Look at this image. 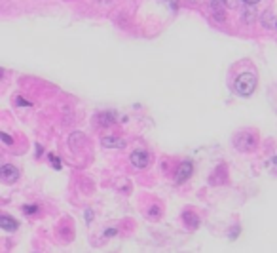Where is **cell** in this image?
<instances>
[{"label":"cell","mask_w":277,"mask_h":253,"mask_svg":"<svg viewBox=\"0 0 277 253\" xmlns=\"http://www.w3.org/2000/svg\"><path fill=\"white\" fill-rule=\"evenodd\" d=\"M236 91L243 95V97H249L253 91L257 90V76L253 72H243L236 78V84H234Z\"/></svg>","instance_id":"cell-1"},{"label":"cell","mask_w":277,"mask_h":253,"mask_svg":"<svg viewBox=\"0 0 277 253\" xmlns=\"http://www.w3.org/2000/svg\"><path fill=\"white\" fill-rule=\"evenodd\" d=\"M234 145H236L239 150H247V152H251V150H255V148H257V145H258V137H257V133H255V131H239V133L234 137Z\"/></svg>","instance_id":"cell-2"},{"label":"cell","mask_w":277,"mask_h":253,"mask_svg":"<svg viewBox=\"0 0 277 253\" xmlns=\"http://www.w3.org/2000/svg\"><path fill=\"white\" fill-rule=\"evenodd\" d=\"M209 6H211L213 18L217 19V21H220V23H224L226 21V2L224 0H211Z\"/></svg>","instance_id":"cell-3"},{"label":"cell","mask_w":277,"mask_h":253,"mask_svg":"<svg viewBox=\"0 0 277 253\" xmlns=\"http://www.w3.org/2000/svg\"><path fill=\"white\" fill-rule=\"evenodd\" d=\"M129 160H131V164H133L135 168H138V169L146 168L148 162H150V158H148V154H146L144 150H133L131 156H129Z\"/></svg>","instance_id":"cell-4"},{"label":"cell","mask_w":277,"mask_h":253,"mask_svg":"<svg viewBox=\"0 0 277 253\" xmlns=\"http://www.w3.org/2000/svg\"><path fill=\"white\" fill-rule=\"evenodd\" d=\"M192 171H194V166L192 162H182L178 166V169H177V183H182V181H186L188 177L192 175Z\"/></svg>","instance_id":"cell-5"},{"label":"cell","mask_w":277,"mask_h":253,"mask_svg":"<svg viewBox=\"0 0 277 253\" xmlns=\"http://www.w3.org/2000/svg\"><path fill=\"white\" fill-rule=\"evenodd\" d=\"M0 175H2V181H4V183H14V181L18 179V169H16L14 166L6 164V166H2Z\"/></svg>","instance_id":"cell-6"},{"label":"cell","mask_w":277,"mask_h":253,"mask_svg":"<svg viewBox=\"0 0 277 253\" xmlns=\"http://www.w3.org/2000/svg\"><path fill=\"white\" fill-rule=\"evenodd\" d=\"M101 143H103V147H106V148H123V147H125V141H123V139H120V137H112V135L103 137Z\"/></svg>","instance_id":"cell-7"},{"label":"cell","mask_w":277,"mask_h":253,"mask_svg":"<svg viewBox=\"0 0 277 253\" xmlns=\"http://www.w3.org/2000/svg\"><path fill=\"white\" fill-rule=\"evenodd\" d=\"M0 227L4 229V231H18V221L14 219V217H10V215H0Z\"/></svg>","instance_id":"cell-8"},{"label":"cell","mask_w":277,"mask_h":253,"mask_svg":"<svg viewBox=\"0 0 277 253\" xmlns=\"http://www.w3.org/2000/svg\"><path fill=\"white\" fill-rule=\"evenodd\" d=\"M97 120H99L101 126H110L116 118H114V112H99V114H97Z\"/></svg>","instance_id":"cell-9"},{"label":"cell","mask_w":277,"mask_h":253,"mask_svg":"<svg viewBox=\"0 0 277 253\" xmlns=\"http://www.w3.org/2000/svg\"><path fill=\"white\" fill-rule=\"evenodd\" d=\"M182 219H184V221H188V225H190L192 229H196V227L199 225V219L194 215L192 211H184V213H182Z\"/></svg>","instance_id":"cell-10"},{"label":"cell","mask_w":277,"mask_h":253,"mask_svg":"<svg viewBox=\"0 0 277 253\" xmlns=\"http://www.w3.org/2000/svg\"><path fill=\"white\" fill-rule=\"evenodd\" d=\"M36 210H38V206H35V204L33 206H23V213H27V215L29 213H36Z\"/></svg>","instance_id":"cell-11"},{"label":"cell","mask_w":277,"mask_h":253,"mask_svg":"<svg viewBox=\"0 0 277 253\" xmlns=\"http://www.w3.org/2000/svg\"><path fill=\"white\" fill-rule=\"evenodd\" d=\"M16 103L21 105V107H31V101H27V99H23V97H18V99H16Z\"/></svg>","instance_id":"cell-12"},{"label":"cell","mask_w":277,"mask_h":253,"mask_svg":"<svg viewBox=\"0 0 277 253\" xmlns=\"http://www.w3.org/2000/svg\"><path fill=\"white\" fill-rule=\"evenodd\" d=\"M161 2H163V4H169V8H171V10H177V0H161Z\"/></svg>","instance_id":"cell-13"},{"label":"cell","mask_w":277,"mask_h":253,"mask_svg":"<svg viewBox=\"0 0 277 253\" xmlns=\"http://www.w3.org/2000/svg\"><path fill=\"white\" fill-rule=\"evenodd\" d=\"M0 137H2V141H4V143H6V145H12V143H14V139H12L10 135H6V133H2Z\"/></svg>","instance_id":"cell-14"},{"label":"cell","mask_w":277,"mask_h":253,"mask_svg":"<svg viewBox=\"0 0 277 253\" xmlns=\"http://www.w3.org/2000/svg\"><path fill=\"white\" fill-rule=\"evenodd\" d=\"M50 160L53 162V168H55V169H61V164H59V160H57L53 154H50Z\"/></svg>","instance_id":"cell-15"},{"label":"cell","mask_w":277,"mask_h":253,"mask_svg":"<svg viewBox=\"0 0 277 253\" xmlns=\"http://www.w3.org/2000/svg\"><path fill=\"white\" fill-rule=\"evenodd\" d=\"M243 4H247V6H255V4H258L260 0H241Z\"/></svg>","instance_id":"cell-16"},{"label":"cell","mask_w":277,"mask_h":253,"mask_svg":"<svg viewBox=\"0 0 277 253\" xmlns=\"http://www.w3.org/2000/svg\"><path fill=\"white\" fill-rule=\"evenodd\" d=\"M86 219H87V221H91V219H93V211H89V210H87V211H86Z\"/></svg>","instance_id":"cell-17"},{"label":"cell","mask_w":277,"mask_h":253,"mask_svg":"<svg viewBox=\"0 0 277 253\" xmlns=\"http://www.w3.org/2000/svg\"><path fill=\"white\" fill-rule=\"evenodd\" d=\"M104 234H106V236H112V234H116V231H112V229H110V231H106Z\"/></svg>","instance_id":"cell-18"},{"label":"cell","mask_w":277,"mask_h":253,"mask_svg":"<svg viewBox=\"0 0 277 253\" xmlns=\"http://www.w3.org/2000/svg\"><path fill=\"white\" fill-rule=\"evenodd\" d=\"M188 2H196V0H188Z\"/></svg>","instance_id":"cell-19"},{"label":"cell","mask_w":277,"mask_h":253,"mask_svg":"<svg viewBox=\"0 0 277 253\" xmlns=\"http://www.w3.org/2000/svg\"><path fill=\"white\" fill-rule=\"evenodd\" d=\"M276 29H277V25H276Z\"/></svg>","instance_id":"cell-20"}]
</instances>
